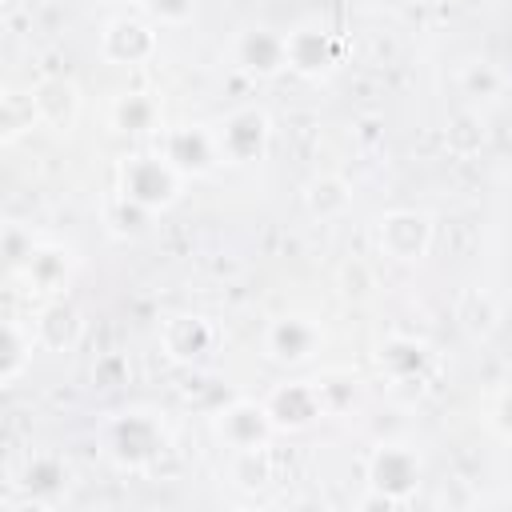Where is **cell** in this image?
<instances>
[{"label":"cell","mask_w":512,"mask_h":512,"mask_svg":"<svg viewBox=\"0 0 512 512\" xmlns=\"http://www.w3.org/2000/svg\"><path fill=\"white\" fill-rule=\"evenodd\" d=\"M24 484H28V492L36 496V500H52L56 492H64V484H68V468L56 460V456H36L32 464H28V472H24Z\"/></svg>","instance_id":"20"},{"label":"cell","mask_w":512,"mask_h":512,"mask_svg":"<svg viewBox=\"0 0 512 512\" xmlns=\"http://www.w3.org/2000/svg\"><path fill=\"white\" fill-rule=\"evenodd\" d=\"M112 124L120 132H152L160 124V104L148 96V92H124L116 104H112Z\"/></svg>","instance_id":"18"},{"label":"cell","mask_w":512,"mask_h":512,"mask_svg":"<svg viewBox=\"0 0 512 512\" xmlns=\"http://www.w3.org/2000/svg\"><path fill=\"white\" fill-rule=\"evenodd\" d=\"M284 40H288V68L300 76H320L340 60V44L324 28H296L284 32Z\"/></svg>","instance_id":"11"},{"label":"cell","mask_w":512,"mask_h":512,"mask_svg":"<svg viewBox=\"0 0 512 512\" xmlns=\"http://www.w3.org/2000/svg\"><path fill=\"white\" fill-rule=\"evenodd\" d=\"M32 336H36V332H24L16 320L4 324V360H0L4 384H12V380L28 368V360H32Z\"/></svg>","instance_id":"21"},{"label":"cell","mask_w":512,"mask_h":512,"mask_svg":"<svg viewBox=\"0 0 512 512\" xmlns=\"http://www.w3.org/2000/svg\"><path fill=\"white\" fill-rule=\"evenodd\" d=\"M236 64L252 76H276L280 68H288V40L284 32L272 28H248L236 40Z\"/></svg>","instance_id":"10"},{"label":"cell","mask_w":512,"mask_h":512,"mask_svg":"<svg viewBox=\"0 0 512 512\" xmlns=\"http://www.w3.org/2000/svg\"><path fill=\"white\" fill-rule=\"evenodd\" d=\"M272 416L264 404H252V400H232L228 408L216 412V432L220 440L232 448V452H252V448H264L268 436H272Z\"/></svg>","instance_id":"7"},{"label":"cell","mask_w":512,"mask_h":512,"mask_svg":"<svg viewBox=\"0 0 512 512\" xmlns=\"http://www.w3.org/2000/svg\"><path fill=\"white\" fill-rule=\"evenodd\" d=\"M72 252L68 248H56V244H44V248H36V256L28 260V280L40 288V292H60L64 288V280L72 276Z\"/></svg>","instance_id":"17"},{"label":"cell","mask_w":512,"mask_h":512,"mask_svg":"<svg viewBox=\"0 0 512 512\" xmlns=\"http://www.w3.org/2000/svg\"><path fill=\"white\" fill-rule=\"evenodd\" d=\"M492 424L504 432V436H512V392H504L500 400H496V412H492Z\"/></svg>","instance_id":"27"},{"label":"cell","mask_w":512,"mask_h":512,"mask_svg":"<svg viewBox=\"0 0 512 512\" xmlns=\"http://www.w3.org/2000/svg\"><path fill=\"white\" fill-rule=\"evenodd\" d=\"M212 340H216V332H212V324H208L204 316H172V320H164V328H160L164 352H168L172 360H184V364L200 360V356L212 348Z\"/></svg>","instance_id":"13"},{"label":"cell","mask_w":512,"mask_h":512,"mask_svg":"<svg viewBox=\"0 0 512 512\" xmlns=\"http://www.w3.org/2000/svg\"><path fill=\"white\" fill-rule=\"evenodd\" d=\"M108 448H112V456L120 460V464H148L152 456H160V448H164V432H160V424L152 420V416H144V412H124V416H116L112 424H108Z\"/></svg>","instance_id":"6"},{"label":"cell","mask_w":512,"mask_h":512,"mask_svg":"<svg viewBox=\"0 0 512 512\" xmlns=\"http://www.w3.org/2000/svg\"><path fill=\"white\" fill-rule=\"evenodd\" d=\"M148 216H152L148 208H140V204H132V200H124V196H120V200H116V208L108 212V224H112V232H116V236H128V232L136 236V232H144V228H148Z\"/></svg>","instance_id":"23"},{"label":"cell","mask_w":512,"mask_h":512,"mask_svg":"<svg viewBox=\"0 0 512 512\" xmlns=\"http://www.w3.org/2000/svg\"><path fill=\"white\" fill-rule=\"evenodd\" d=\"M304 200H308V212H312V216L332 220V216H340V212L352 204V188H348L340 176H316V180L308 184Z\"/></svg>","instance_id":"19"},{"label":"cell","mask_w":512,"mask_h":512,"mask_svg":"<svg viewBox=\"0 0 512 512\" xmlns=\"http://www.w3.org/2000/svg\"><path fill=\"white\" fill-rule=\"evenodd\" d=\"M32 332H36V340H40L44 348H72L76 336H80V312H76L72 304H64V300H52V304L36 316Z\"/></svg>","instance_id":"16"},{"label":"cell","mask_w":512,"mask_h":512,"mask_svg":"<svg viewBox=\"0 0 512 512\" xmlns=\"http://www.w3.org/2000/svg\"><path fill=\"white\" fill-rule=\"evenodd\" d=\"M32 104H36V116L52 128H72L76 120V108H80V96H76V84L68 80H40L32 88Z\"/></svg>","instance_id":"14"},{"label":"cell","mask_w":512,"mask_h":512,"mask_svg":"<svg viewBox=\"0 0 512 512\" xmlns=\"http://www.w3.org/2000/svg\"><path fill=\"white\" fill-rule=\"evenodd\" d=\"M144 8L160 24H184V20H192L196 0H144Z\"/></svg>","instance_id":"26"},{"label":"cell","mask_w":512,"mask_h":512,"mask_svg":"<svg viewBox=\"0 0 512 512\" xmlns=\"http://www.w3.org/2000/svg\"><path fill=\"white\" fill-rule=\"evenodd\" d=\"M376 240H380V252L392 256V260H420L432 244V224H428L424 212L400 208V212H388L380 220Z\"/></svg>","instance_id":"8"},{"label":"cell","mask_w":512,"mask_h":512,"mask_svg":"<svg viewBox=\"0 0 512 512\" xmlns=\"http://www.w3.org/2000/svg\"><path fill=\"white\" fill-rule=\"evenodd\" d=\"M156 152H160L180 176H204V172H212L216 160H220L216 132H204L200 124H176V128H164Z\"/></svg>","instance_id":"2"},{"label":"cell","mask_w":512,"mask_h":512,"mask_svg":"<svg viewBox=\"0 0 512 512\" xmlns=\"http://www.w3.org/2000/svg\"><path fill=\"white\" fill-rule=\"evenodd\" d=\"M428 360H432V352H428V344H420V340L392 336V340L380 344V364L388 368L392 380H420L424 368H428Z\"/></svg>","instance_id":"15"},{"label":"cell","mask_w":512,"mask_h":512,"mask_svg":"<svg viewBox=\"0 0 512 512\" xmlns=\"http://www.w3.org/2000/svg\"><path fill=\"white\" fill-rule=\"evenodd\" d=\"M264 408H268V416H272V424H276L280 432H300V428H308L316 416L328 412V408H324V396H320V388H316L312 380L276 384V388L268 392Z\"/></svg>","instance_id":"5"},{"label":"cell","mask_w":512,"mask_h":512,"mask_svg":"<svg viewBox=\"0 0 512 512\" xmlns=\"http://www.w3.org/2000/svg\"><path fill=\"white\" fill-rule=\"evenodd\" d=\"M320 328L308 320V316H280L268 324L264 332V352L276 360V364H304L316 356L320 348Z\"/></svg>","instance_id":"9"},{"label":"cell","mask_w":512,"mask_h":512,"mask_svg":"<svg viewBox=\"0 0 512 512\" xmlns=\"http://www.w3.org/2000/svg\"><path fill=\"white\" fill-rule=\"evenodd\" d=\"M368 484L384 496H392L396 504L408 500L420 484V456L408 444H380L368 456Z\"/></svg>","instance_id":"3"},{"label":"cell","mask_w":512,"mask_h":512,"mask_svg":"<svg viewBox=\"0 0 512 512\" xmlns=\"http://www.w3.org/2000/svg\"><path fill=\"white\" fill-rule=\"evenodd\" d=\"M268 116L260 108H240L232 116H224V124L216 128V144H220V160L228 164H252L264 156L268 148Z\"/></svg>","instance_id":"4"},{"label":"cell","mask_w":512,"mask_h":512,"mask_svg":"<svg viewBox=\"0 0 512 512\" xmlns=\"http://www.w3.org/2000/svg\"><path fill=\"white\" fill-rule=\"evenodd\" d=\"M264 480H268L264 448H252V452H236V484H244V488H260Z\"/></svg>","instance_id":"25"},{"label":"cell","mask_w":512,"mask_h":512,"mask_svg":"<svg viewBox=\"0 0 512 512\" xmlns=\"http://www.w3.org/2000/svg\"><path fill=\"white\" fill-rule=\"evenodd\" d=\"M500 84H504L500 72H496L492 64H484V60L464 68V92L476 96V100H492V96H500Z\"/></svg>","instance_id":"22"},{"label":"cell","mask_w":512,"mask_h":512,"mask_svg":"<svg viewBox=\"0 0 512 512\" xmlns=\"http://www.w3.org/2000/svg\"><path fill=\"white\" fill-rule=\"evenodd\" d=\"M368 4H376V8H400L404 0H368Z\"/></svg>","instance_id":"28"},{"label":"cell","mask_w":512,"mask_h":512,"mask_svg":"<svg viewBox=\"0 0 512 512\" xmlns=\"http://www.w3.org/2000/svg\"><path fill=\"white\" fill-rule=\"evenodd\" d=\"M180 180L184 176L160 152H152V156H128L124 168H120V196L132 200V204H140V208H148V212H156V208H168L176 200Z\"/></svg>","instance_id":"1"},{"label":"cell","mask_w":512,"mask_h":512,"mask_svg":"<svg viewBox=\"0 0 512 512\" xmlns=\"http://www.w3.org/2000/svg\"><path fill=\"white\" fill-rule=\"evenodd\" d=\"M32 256H36L32 232H24L20 224H8V228H4V260H8V268L20 272V268H28Z\"/></svg>","instance_id":"24"},{"label":"cell","mask_w":512,"mask_h":512,"mask_svg":"<svg viewBox=\"0 0 512 512\" xmlns=\"http://www.w3.org/2000/svg\"><path fill=\"white\" fill-rule=\"evenodd\" d=\"M156 32L140 20H112L100 36V52L112 60V64H144L156 56Z\"/></svg>","instance_id":"12"}]
</instances>
